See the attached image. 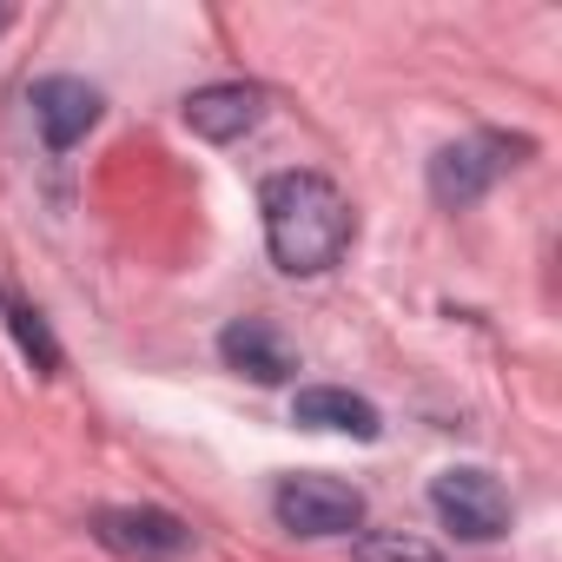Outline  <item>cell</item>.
<instances>
[{"mask_svg": "<svg viewBox=\"0 0 562 562\" xmlns=\"http://www.w3.org/2000/svg\"><path fill=\"white\" fill-rule=\"evenodd\" d=\"M8 325H14V338H21V351H27V358H34V364H41V371L54 378V371H60V345H54V331H47V318H41V312H27V305H14V312H8Z\"/></svg>", "mask_w": 562, "mask_h": 562, "instance_id": "10", "label": "cell"}, {"mask_svg": "<svg viewBox=\"0 0 562 562\" xmlns=\"http://www.w3.org/2000/svg\"><path fill=\"white\" fill-rule=\"evenodd\" d=\"M271 509H278V522H285L292 536H312V542L318 536H351L364 522V496L351 483H338V476H318V470L285 476L278 496H271Z\"/></svg>", "mask_w": 562, "mask_h": 562, "instance_id": "3", "label": "cell"}, {"mask_svg": "<svg viewBox=\"0 0 562 562\" xmlns=\"http://www.w3.org/2000/svg\"><path fill=\"white\" fill-rule=\"evenodd\" d=\"M0 27H8V8H0Z\"/></svg>", "mask_w": 562, "mask_h": 562, "instance_id": "12", "label": "cell"}, {"mask_svg": "<svg viewBox=\"0 0 562 562\" xmlns=\"http://www.w3.org/2000/svg\"><path fill=\"white\" fill-rule=\"evenodd\" d=\"M430 509H437V522L450 529V536H463V542H496L503 529H509V490L490 476V470H476V463H450V470H437L430 476Z\"/></svg>", "mask_w": 562, "mask_h": 562, "instance_id": "2", "label": "cell"}, {"mask_svg": "<svg viewBox=\"0 0 562 562\" xmlns=\"http://www.w3.org/2000/svg\"><path fill=\"white\" fill-rule=\"evenodd\" d=\"M292 424H305V430H338V437H358V443H378V430H384L378 404L358 397V391H345V384H305V391L292 397Z\"/></svg>", "mask_w": 562, "mask_h": 562, "instance_id": "9", "label": "cell"}, {"mask_svg": "<svg viewBox=\"0 0 562 562\" xmlns=\"http://www.w3.org/2000/svg\"><path fill=\"white\" fill-rule=\"evenodd\" d=\"M271 265L292 278H318L351 251V199L325 172H271L258 192Z\"/></svg>", "mask_w": 562, "mask_h": 562, "instance_id": "1", "label": "cell"}, {"mask_svg": "<svg viewBox=\"0 0 562 562\" xmlns=\"http://www.w3.org/2000/svg\"><path fill=\"white\" fill-rule=\"evenodd\" d=\"M27 106H34V126H41V139H47L54 153L80 146V139L100 126V113H106L100 87H87V80H74V74H47V80H34Z\"/></svg>", "mask_w": 562, "mask_h": 562, "instance_id": "6", "label": "cell"}, {"mask_svg": "<svg viewBox=\"0 0 562 562\" xmlns=\"http://www.w3.org/2000/svg\"><path fill=\"white\" fill-rule=\"evenodd\" d=\"M218 358H225V371H238L251 384H285L299 371V351L285 345V331L265 325V318H232L218 331Z\"/></svg>", "mask_w": 562, "mask_h": 562, "instance_id": "7", "label": "cell"}, {"mask_svg": "<svg viewBox=\"0 0 562 562\" xmlns=\"http://www.w3.org/2000/svg\"><path fill=\"white\" fill-rule=\"evenodd\" d=\"M509 153H522V139H503V133H476V139H457L430 159V192L437 205H476L496 172L509 166Z\"/></svg>", "mask_w": 562, "mask_h": 562, "instance_id": "4", "label": "cell"}, {"mask_svg": "<svg viewBox=\"0 0 562 562\" xmlns=\"http://www.w3.org/2000/svg\"><path fill=\"white\" fill-rule=\"evenodd\" d=\"M351 562H443V555L430 542H417V536H364L351 549Z\"/></svg>", "mask_w": 562, "mask_h": 562, "instance_id": "11", "label": "cell"}, {"mask_svg": "<svg viewBox=\"0 0 562 562\" xmlns=\"http://www.w3.org/2000/svg\"><path fill=\"white\" fill-rule=\"evenodd\" d=\"M265 120V87H245V80H218V87H199L186 93V126L212 146H232L245 139L251 126Z\"/></svg>", "mask_w": 562, "mask_h": 562, "instance_id": "8", "label": "cell"}, {"mask_svg": "<svg viewBox=\"0 0 562 562\" xmlns=\"http://www.w3.org/2000/svg\"><path fill=\"white\" fill-rule=\"evenodd\" d=\"M93 536H100L113 555H133V562H172V555L192 549V529H186L172 509H139V503L100 509V516H93Z\"/></svg>", "mask_w": 562, "mask_h": 562, "instance_id": "5", "label": "cell"}]
</instances>
